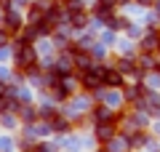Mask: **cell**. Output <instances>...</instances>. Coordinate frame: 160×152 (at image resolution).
Returning a JSON list of instances; mask_svg holds the SVG:
<instances>
[{
    "instance_id": "5bb4252c",
    "label": "cell",
    "mask_w": 160,
    "mask_h": 152,
    "mask_svg": "<svg viewBox=\"0 0 160 152\" xmlns=\"http://www.w3.org/2000/svg\"><path fill=\"white\" fill-rule=\"evenodd\" d=\"M115 3H118V6H128V3H131V0H115Z\"/></svg>"
},
{
    "instance_id": "9a60e30c",
    "label": "cell",
    "mask_w": 160,
    "mask_h": 152,
    "mask_svg": "<svg viewBox=\"0 0 160 152\" xmlns=\"http://www.w3.org/2000/svg\"><path fill=\"white\" fill-rule=\"evenodd\" d=\"M155 134H158V136H160V120H158V125H155Z\"/></svg>"
},
{
    "instance_id": "3957f363",
    "label": "cell",
    "mask_w": 160,
    "mask_h": 152,
    "mask_svg": "<svg viewBox=\"0 0 160 152\" xmlns=\"http://www.w3.org/2000/svg\"><path fill=\"white\" fill-rule=\"evenodd\" d=\"M104 85H107V88H126V75L120 72L118 67H107L104 69Z\"/></svg>"
},
{
    "instance_id": "6da1fadb",
    "label": "cell",
    "mask_w": 160,
    "mask_h": 152,
    "mask_svg": "<svg viewBox=\"0 0 160 152\" xmlns=\"http://www.w3.org/2000/svg\"><path fill=\"white\" fill-rule=\"evenodd\" d=\"M118 136V123L107 120V123H93V139L99 144H109V141Z\"/></svg>"
},
{
    "instance_id": "277c9868",
    "label": "cell",
    "mask_w": 160,
    "mask_h": 152,
    "mask_svg": "<svg viewBox=\"0 0 160 152\" xmlns=\"http://www.w3.org/2000/svg\"><path fill=\"white\" fill-rule=\"evenodd\" d=\"M115 115H118V112H115L112 107H107L104 101H99L96 107L91 109V120H93V123H107V120H115Z\"/></svg>"
},
{
    "instance_id": "7a4b0ae2",
    "label": "cell",
    "mask_w": 160,
    "mask_h": 152,
    "mask_svg": "<svg viewBox=\"0 0 160 152\" xmlns=\"http://www.w3.org/2000/svg\"><path fill=\"white\" fill-rule=\"evenodd\" d=\"M24 22H27V19H22L13 8L3 11V27H6L11 35H19V32H22V29H24Z\"/></svg>"
},
{
    "instance_id": "8fae6325",
    "label": "cell",
    "mask_w": 160,
    "mask_h": 152,
    "mask_svg": "<svg viewBox=\"0 0 160 152\" xmlns=\"http://www.w3.org/2000/svg\"><path fill=\"white\" fill-rule=\"evenodd\" d=\"M11 91H8V85H6V80H0V96H8Z\"/></svg>"
},
{
    "instance_id": "5b68a950",
    "label": "cell",
    "mask_w": 160,
    "mask_h": 152,
    "mask_svg": "<svg viewBox=\"0 0 160 152\" xmlns=\"http://www.w3.org/2000/svg\"><path fill=\"white\" fill-rule=\"evenodd\" d=\"M48 125H51L53 134H69V131H72V120L64 118V115H56V118H51V120H48Z\"/></svg>"
},
{
    "instance_id": "7c38bea8",
    "label": "cell",
    "mask_w": 160,
    "mask_h": 152,
    "mask_svg": "<svg viewBox=\"0 0 160 152\" xmlns=\"http://www.w3.org/2000/svg\"><path fill=\"white\" fill-rule=\"evenodd\" d=\"M8 78H11V72H8L6 67H0V80H6V83H8Z\"/></svg>"
},
{
    "instance_id": "9c48e42d",
    "label": "cell",
    "mask_w": 160,
    "mask_h": 152,
    "mask_svg": "<svg viewBox=\"0 0 160 152\" xmlns=\"http://www.w3.org/2000/svg\"><path fill=\"white\" fill-rule=\"evenodd\" d=\"M107 24H109V29H128V27H131V22H128V19H123V16H115V13L107 19Z\"/></svg>"
},
{
    "instance_id": "30bf717a",
    "label": "cell",
    "mask_w": 160,
    "mask_h": 152,
    "mask_svg": "<svg viewBox=\"0 0 160 152\" xmlns=\"http://www.w3.org/2000/svg\"><path fill=\"white\" fill-rule=\"evenodd\" d=\"M11 38H13V35L8 32L6 27H0V48H6V45H11Z\"/></svg>"
},
{
    "instance_id": "4fadbf2b",
    "label": "cell",
    "mask_w": 160,
    "mask_h": 152,
    "mask_svg": "<svg viewBox=\"0 0 160 152\" xmlns=\"http://www.w3.org/2000/svg\"><path fill=\"white\" fill-rule=\"evenodd\" d=\"M133 3H139V6H147V8L155 6V0H133Z\"/></svg>"
},
{
    "instance_id": "52a82bcc",
    "label": "cell",
    "mask_w": 160,
    "mask_h": 152,
    "mask_svg": "<svg viewBox=\"0 0 160 152\" xmlns=\"http://www.w3.org/2000/svg\"><path fill=\"white\" fill-rule=\"evenodd\" d=\"M109 152H131V144H128V136H115L109 144H104Z\"/></svg>"
},
{
    "instance_id": "8992f818",
    "label": "cell",
    "mask_w": 160,
    "mask_h": 152,
    "mask_svg": "<svg viewBox=\"0 0 160 152\" xmlns=\"http://www.w3.org/2000/svg\"><path fill=\"white\" fill-rule=\"evenodd\" d=\"M67 24H69V27H75V29H83V27L91 24V16H88V11H75V13H69Z\"/></svg>"
},
{
    "instance_id": "ba28073f",
    "label": "cell",
    "mask_w": 160,
    "mask_h": 152,
    "mask_svg": "<svg viewBox=\"0 0 160 152\" xmlns=\"http://www.w3.org/2000/svg\"><path fill=\"white\" fill-rule=\"evenodd\" d=\"M19 123H22L19 112H3V115H0V125H3V128H8V131L19 128Z\"/></svg>"
}]
</instances>
